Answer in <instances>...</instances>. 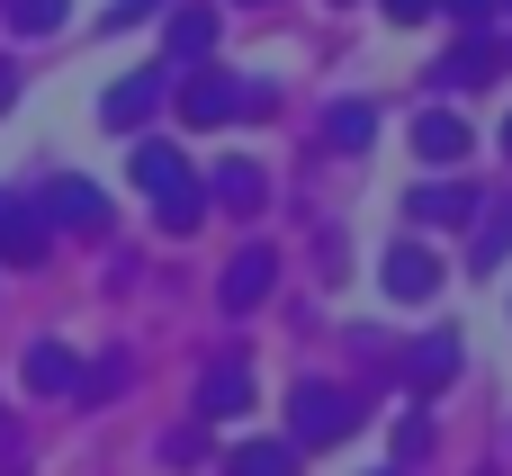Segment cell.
Returning <instances> with one entry per match:
<instances>
[{
  "mask_svg": "<svg viewBox=\"0 0 512 476\" xmlns=\"http://www.w3.org/2000/svg\"><path fill=\"white\" fill-rule=\"evenodd\" d=\"M405 378H414L423 396H432V387H450V378H459V333H432V342H414V351H405Z\"/></svg>",
  "mask_w": 512,
  "mask_h": 476,
  "instance_id": "4fadbf2b",
  "label": "cell"
},
{
  "mask_svg": "<svg viewBox=\"0 0 512 476\" xmlns=\"http://www.w3.org/2000/svg\"><path fill=\"white\" fill-rule=\"evenodd\" d=\"M225 476H297V450H288V441H243V450L225 459Z\"/></svg>",
  "mask_w": 512,
  "mask_h": 476,
  "instance_id": "2e32d148",
  "label": "cell"
},
{
  "mask_svg": "<svg viewBox=\"0 0 512 476\" xmlns=\"http://www.w3.org/2000/svg\"><path fill=\"white\" fill-rule=\"evenodd\" d=\"M270 279H279V252H270V243L234 252V270H225V288H216V297H225V315H252V306L270 297Z\"/></svg>",
  "mask_w": 512,
  "mask_h": 476,
  "instance_id": "5b68a950",
  "label": "cell"
},
{
  "mask_svg": "<svg viewBox=\"0 0 512 476\" xmlns=\"http://www.w3.org/2000/svg\"><path fill=\"white\" fill-rule=\"evenodd\" d=\"M243 405H252V369H243V360H216V369L198 378V414H207V423H234Z\"/></svg>",
  "mask_w": 512,
  "mask_h": 476,
  "instance_id": "ba28073f",
  "label": "cell"
},
{
  "mask_svg": "<svg viewBox=\"0 0 512 476\" xmlns=\"http://www.w3.org/2000/svg\"><path fill=\"white\" fill-rule=\"evenodd\" d=\"M414 153H423L432 171H459V162H468V126H459L450 108H423V117H414Z\"/></svg>",
  "mask_w": 512,
  "mask_h": 476,
  "instance_id": "52a82bcc",
  "label": "cell"
},
{
  "mask_svg": "<svg viewBox=\"0 0 512 476\" xmlns=\"http://www.w3.org/2000/svg\"><path fill=\"white\" fill-rule=\"evenodd\" d=\"M387 297H396V306H423V297H441V252H423V243H396V252H387Z\"/></svg>",
  "mask_w": 512,
  "mask_h": 476,
  "instance_id": "8992f818",
  "label": "cell"
},
{
  "mask_svg": "<svg viewBox=\"0 0 512 476\" xmlns=\"http://www.w3.org/2000/svg\"><path fill=\"white\" fill-rule=\"evenodd\" d=\"M153 9H171V0H108V27H135V18H153Z\"/></svg>",
  "mask_w": 512,
  "mask_h": 476,
  "instance_id": "d4e9b609",
  "label": "cell"
},
{
  "mask_svg": "<svg viewBox=\"0 0 512 476\" xmlns=\"http://www.w3.org/2000/svg\"><path fill=\"white\" fill-rule=\"evenodd\" d=\"M36 252H45V216H36V207H18V198L0 189V261H18V270H27Z\"/></svg>",
  "mask_w": 512,
  "mask_h": 476,
  "instance_id": "8fae6325",
  "label": "cell"
},
{
  "mask_svg": "<svg viewBox=\"0 0 512 476\" xmlns=\"http://www.w3.org/2000/svg\"><path fill=\"white\" fill-rule=\"evenodd\" d=\"M405 216H414V225H459V216H477V189H468V180H432V189L405 198Z\"/></svg>",
  "mask_w": 512,
  "mask_h": 476,
  "instance_id": "30bf717a",
  "label": "cell"
},
{
  "mask_svg": "<svg viewBox=\"0 0 512 476\" xmlns=\"http://www.w3.org/2000/svg\"><path fill=\"white\" fill-rule=\"evenodd\" d=\"M36 216L63 225V234H108V189H99V180H54V189L36 198Z\"/></svg>",
  "mask_w": 512,
  "mask_h": 476,
  "instance_id": "277c9868",
  "label": "cell"
},
{
  "mask_svg": "<svg viewBox=\"0 0 512 476\" xmlns=\"http://www.w3.org/2000/svg\"><path fill=\"white\" fill-rule=\"evenodd\" d=\"M504 153H512V117H504Z\"/></svg>",
  "mask_w": 512,
  "mask_h": 476,
  "instance_id": "83f0119b",
  "label": "cell"
},
{
  "mask_svg": "<svg viewBox=\"0 0 512 476\" xmlns=\"http://www.w3.org/2000/svg\"><path fill=\"white\" fill-rule=\"evenodd\" d=\"M207 198H225V207H261V171H252V162H216Z\"/></svg>",
  "mask_w": 512,
  "mask_h": 476,
  "instance_id": "ac0fdd59",
  "label": "cell"
},
{
  "mask_svg": "<svg viewBox=\"0 0 512 476\" xmlns=\"http://www.w3.org/2000/svg\"><path fill=\"white\" fill-rule=\"evenodd\" d=\"M27 387H36V396H72V387H81V360H72L63 342H36V351H27Z\"/></svg>",
  "mask_w": 512,
  "mask_h": 476,
  "instance_id": "9a60e30c",
  "label": "cell"
},
{
  "mask_svg": "<svg viewBox=\"0 0 512 476\" xmlns=\"http://www.w3.org/2000/svg\"><path fill=\"white\" fill-rule=\"evenodd\" d=\"M153 108H162V72H126V81H117V90L99 99V117H108L117 135H126V126H144Z\"/></svg>",
  "mask_w": 512,
  "mask_h": 476,
  "instance_id": "9c48e42d",
  "label": "cell"
},
{
  "mask_svg": "<svg viewBox=\"0 0 512 476\" xmlns=\"http://www.w3.org/2000/svg\"><path fill=\"white\" fill-rule=\"evenodd\" d=\"M126 378H135V369H126V351H108V360H99V369H90V378H81L72 396H81V405H108V396H117Z\"/></svg>",
  "mask_w": 512,
  "mask_h": 476,
  "instance_id": "44dd1931",
  "label": "cell"
},
{
  "mask_svg": "<svg viewBox=\"0 0 512 476\" xmlns=\"http://www.w3.org/2000/svg\"><path fill=\"white\" fill-rule=\"evenodd\" d=\"M432 9H450L459 27H486V18H495V0H432Z\"/></svg>",
  "mask_w": 512,
  "mask_h": 476,
  "instance_id": "cb8c5ba5",
  "label": "cell"
},
{
  "mask_svg": "<svg viewBox=\"0 0 512 476\" xmlns=\"http://www.w3.org/2000/svg\"><path fill=\"white\" fill-rule=\"evenodd\" d=\"M351 432H360V396H342V387H324V378H297V387H288V441L333 450V441H351Z\"/></svg>",
  "mask_w": 512,
  "mask_h": 476,
  "instance_id": "7a4b0ae2",
  "label": "cell"
},
{
  "mask_svg": "<svg viewBox=\"0 0 512 476\" xmlns=\"http://www.w3.org/2000/svg\"><path fill=\"white\" fill-rule=\"evenodd\" d=\"M378 9H387L396 27H423V18H432V0H378Z\"/></svg>",
  "mask_w": 512,
  "mask_h": 476,
  "instance_id": "484cf974",
  "label": "cell"
},
{
  "mask_svg": "<svg viewBox=\"0 0 512 476\" xmlns=\"http://www.w3.org/2000/svg\"><path fill=\"white\" fill-rule=\"evenodd\" d=\"M180 117L207 135V126H234V117H270V81H225V72H189L180 81Z\"/></svg>",
  "mask_w": 512,
  "mask_h": 476,
  "instance_id": "3957f363",
  "label": "cell"
},
{
  "mask_svg": "<svg viewBox=\"0 0 512 476\" xmlns=\"http://www.w3.org/2000/svg\"><path fill=\"white\" fill-rule=\"evenodd\" d=\"M0 18H9V36H54L63 0H0Z\"/></svg>",
  "mask_w": 512,
  "mask_h": 476,
  "instance_id": "d6986e66",
  "label": "cell"
},
{
  "mask_svg": "<svg viewBox=\"0 0 512 476\" xmlns=\"http://www.w3.org/2000/svg\"><path fill=\"white\" fill-rule=\"evenodd\" d=\"M441 81H450V90H477V81H495V45H486V36H468L459 54H441Z\"/></svg>",
  "mask_w": 512,
  "mask_h": 476,
  "instance_id": "e0dca14e",
  "label": "cell"
},
{
  "mask_svg": "<svg viewBox=\"0 0 512 476\" xmlns=\"http://www.w3.org/2000/svg\"><path fill=\"white\" fill-rule=\"evenodd\" d=\"M504 252H512V207H486V225H477V243H468V261H477V270H495Z\"/></svg>",
  "mask_w": 512,
  "mask_h": 476,
  "instance_id": "ffe728a7",
  "label": "cell"
},
{
  "mask_svg": "<svg viewBox=\"0 0 512 476\" xmlns=\"http://www.w3.org/2000/svg\"><path fill=\"white\" fill-rule=\"evenodd\" d=\"M423 450H432V414H405V423H396V468H414Z\"/></svg>",
  "mask_w": 512,
  "mask_h": 476,
  "instance_id": "7402d4cb",
  "label": "cell"
},
{
  "mask_svg": "<svg viewBox=\"0 0 512 476\" xmlns=\"http://www.w3.org/2000/svg\"><path fill=\"white\" fill-rule=\"evenodd\" d=\"M504 9H512V0H504Z\"/></svg>",
  "mask_w": 512,
  "mask_h": 476,
  "instance_id": "f1b7e54d",
  "label": "cell"
},
{
  "mask_svg": "<svg viewBox=\"0 0 512 476\" xmlns=\"http://www.w3.org/2000/svg\"><path fill=\"white\" fill-rule=\"evenodd\" d=\"M324 135H333V153H369V144H378V108H369V99H333Z\"/></svg>",
  "mask_w": 512,
  "mask_h": 476,
  "instance_id": "5bb4252c",
  "label": "cell"
},
{
  "mask_svg": "<svg viewBox=\"0 0 512 476\" xmlns=\"http://www.w3.org/2000/svg\"><path fill=\"white\" fill-rule=\"evenodd\" d=\"M162 45H171V63L189 72V63H198V54L216 45V9H207V0H189V9H171V36H162Z\"/></svg>",
  "mask_w": 512,
  "mask_h": 476,
  "instance_id": "7c38bea8",
  "label": "cell"
},
{
  "mask_svg": "<svg viewBox=\"0 0 512 476\" xmlns=\"http://www.w3.org/2000/svg\"><path fill=\"white\" fill-rule=\"evenodd\" d=\"M135 189L153 198V216H162V234H198V216H207V189L189 180V162H180V144H135Z\"/></svg>",
  "mask_w": 512,
  "mask_h": 476,
  "instance_id": "6da1fadb",
  "label": "cell"
},
{
  "mask_svg": "<svg viewBox=\"0 0 512 476\" xmlns=\"http://www.w3.org/2000/svg\"><path fill=\"white\" fill-rule=\"evenodd\" d=\"M162 459H171V468H198V459H207V432H171V450H162Z\"/></svg>",
  "mask_w": 512,
  "mask_h": 476,
  "instance_id": "603a6c76",
  "label": "cell"
},
{
  "mask_svg": "<svg viewBox=\"0 0 512 476\" xmlns=\"http://www.w3.org/2000/svg\"><path fill=\"white\" fill-rule=\"evenodd\" d=\"M9 99H18V63L0 54V117H9Z\"/></svg>",
  "mask_w": 512,
  "mask_h": 476,
  "instance_id": "4316f807",
  "label": "cell"
}]
</instances>
